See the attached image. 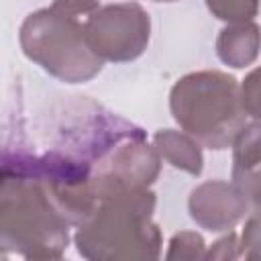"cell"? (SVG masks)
I'll return each mask as SVG.
<instances>
[{
	"mask_svg": "<svg viewBox=\"0 0 261 261\" xmlns=\"http://www.w3.org/2000/svg\"><path fill=\"white\" fill-rule=\"evenodd\" d=\"M71 222L57 208L24 157L2 165L0 243L27 259H59L69 243Z\"/></svg>",
	"mask_w": 261,
	"mask_h": 261,
	"instance_id": "6da1fadb",
	"label": "cell"
},
{
	"mask_svg": "<svg viewBox=\"0 0 261 261\" xmlns=\"http://www.w3.org/2000/svg\"><path fill=\"white\" fill-rule=\"evenodd\" d=\"M155 194L141 190L98 202L77 226L75 249L90 261H151L161 255V230L153 222Z\"/></svg>",
	"mask_w": 261,
	"mask_h": 261,
	"instance_id": "7a4b0ae2",
	"label": "cell"
},
{
	"mask_svg": "<svg viewBox=\"0 0 261 261\" xmlns=\"http://www.w3.org/2000/svg\"><path fill=\"white\" fill-rule=\"evenodd\" d=\"M169 110L181 130L212 151L230 147L247 116L241 104V84L216 69L179 77L169 92Z\"/></svg>",
	"mask_w": 261,
	"mask_h": 261,
	"instance_id": "3957f363",
	"label": "cell"
},
{
	"mask_svg": "<svg viewBox=\"0 0 261 261\" xmlns=\"http://www.w3.org/2000/svg\"><path fill=\"white\" fill-rule=\"evenodd\" d=\"M22 53L65 84H84L102 71L104 61L88 43L82 18L53 6L31 12L18 31Z\"/></svg>",
	"mask_w": 261,
	"mask_h": 261,
	"instance_id": "277c9868",
	"label": "cell"
},
{
	"mask_svg": "<svg viewBox=\"0 0 261 261\" xmlns=\"http://www.w3.org/2000/svg\"><path fill=\"white\" fill-rule=\"evenodd\" d=\"M161 171V155L139 128L114 139L98 155L92 175L98 202L122 194L151 190Z\"/></svg>",
	"mask_w": 261,
	"mask_h": 261,
	"instance_id": "5b68a950",
	"label": "cell"
},
{
	"mask_svg": "<svg viewBox=\"0 0 261 261\" xmlns=\"http://www.w3.org/2000/svg\"><path fill=\"white\" fill-rule=\"evenodd\" d=\"M86 37L102 61L126 63L141 57L151 39V18L137 2H116L84 20Z\"/></svg>",
	"mask_w": 261,
	"mask_h": 261,
	"instance_id": "8992f818",
	"label": "cell"
},
{
	"mask_svg": "<svg viewBox=\"0 0 261 261\" xmlns=\"http://www.w3.org/2000/svg\"><path fill=\"white\" fill-rule=\"evenodd\" d=\"M249 198L234 181L208 179L196 186L188 198L192 220L210 232L234 228L249 212Z\"/></svg>",
	"mask_w": 261,
	"mask_h": 261,
	"instance_id": "52a82bcc",
	"label": "cell"
},
{
	"mask_svg": "<svg viewBox=\"0 0 261 261\" xmlns=\"http://www.w3.org/2000/svg\"><path fill=\"white\" fill-rule=\"evenodd\" d=\"M261 51V27L253 20L247 22H228L216 37V55L218 59L232 67H249Z\"/></svg>",
	"mask_w": 261,
	"mask_h": 261,
	"instance_id": "ba28073f",
	"label": "cell"
},
{
	"mask_svg": "<svg viewBox=\"0 0 261 261\" xmlns=\"http://www.w3.org/2000/svg\"><path fill=\"white\" fill-rule=\"evenodd\" d=\"M153 147L171 167L190 175H200L204 169L202 145L186 130L159 128L153 135Z\"/></svg>",
	"mask_w": 261,
	"mask_h": 261,
	"instance_id": "9c48e42d",
	"label": "cell"
},
{
	"mask_svg": "<svg viewBox=\"0 0 261 261\" xmlns=\"http://www.w3.org/2000/svg\"><path fill=\"white\" fill-rule=\"evenodd\" d=\"M261 163V120L243 124L232 141V177Z\"/></svg>",
	"mask_w": 261,
	"mask_h": 261,
	"instance_id": "30bf717a",
	"label": "cell"
},
{
	"mask_svg": "<svg viewBox=\"0 0 261 261\" xmlns=\"http://www.w3.org/2000/svg\"><path fill=\"white\" fill-rule=\"evenodd\" d=\"M206 6L224 22H247L259 12V0H206Z\"/></svg>",
	"mask_w": 261,
	"mask_h": 261,
	"instance_id": "8fae6325",
	"label": "cell"
},
{
	"mask_svg": "<svg viewBox=\"0 0 261 261\" xmlns=\"http://www.w3.org/2000/svg\"><path fill=\"white\" fill-rule=\"evenodd\" d=\"M204 257H206V243L202 234L194 230H181L169 239V249L165 253V259L194 261V259H204Z\"/></svg>",
	"mask_w": 261,
	"mask_h": 261,
	"instance_id": "7c38bea8",
	"label": "cell"
},
{
	"mask_svg": "<svg viewBox=\"0 0 261 261\" xmlns=\"http://www.w3.org/2000/svg\"><path fill=\"white\" fill-rule=\"evenodd\" d=\"M241 104L247 116L261 120V65L251 69L241 82Z\"/></svg>",
	"mask_w": 261,
	"mask_h": 261,
	"instance_id": "4fadbf2b",
	"label": "cell"
},
{
	"mask_svg": "<svg viewBox=\"0 0 261 261\" xmlns=\"http://www.w3.org/2000/svg\"><path fill=\"white\" fill-rule=\"evenodd\" d=\"M241 257L261 261V210H255L241 232Z\"/></svg>",
	"mask_w": 261,
	"mask_h": 261,
	"instance_id": "5bb4252c",
	"label": "cell"
},
{
	"mask_svg": "<svg viewBox=\"0 0 261 261\" xmlns=\"http://www.w3.org/2000/svg\"><path fill=\"white\" fill-rule=\"evenodd\" d=\"M232 181L245 192L251 206L255 210H261V163L255 165L253 169L241 173V175H234Z\"/></svg>",
	"mask_w": 261,
	"mask_h": 261,
	"instance_id": "9a60e30c",
	"label": "cell"
},
{
	"mask_svg": "<svg viewBox=\"0 0 261 261\" xmlns=\"http://www.w3.org/2000/svg\"><path fill=\"white\" fill-rule=\"evenodd\" d=\"M241 257V239L228 230V234H224L222 239H218L216 243H212V247L206 251L204 259H239Z\"/></svg>",
	"mask_w": 261,
	"mask_h": 261,
	"instance_id": "2e32d148",
	"label": "cell"
},
{
	"mask_svg": "<svg viewBox=\"0 0 261 261\" xmlns=\"http://www.w3.org/2000/svg\"><path fill=\"white\" fill-rule=\"evenodd\" d=\"M51 6L57 8L59 12L69 14V16H75V18H82V16L88 18L94 10L100 8L98 0H55Z\"/></svg>",
	"mask_w": 261,
	"mask_h": 261,
	"instance_id": "e0dca14e",
	"label": "cell"
},
{
	"mask_svg": "<svg viewBox=\"0 0 261 261\" xmlns=\"http://www.w3.org/2000/svg\"><path fill=\"white\" fill-rule=\"evenodd\" d=\"M153 2H177V0H153Z\"/></svg>",
	"mask_w": 261,
	"mask_h": 261,
	"instance_id": "ac0fdd59",
	"label": "cell"
}]
</instances>
